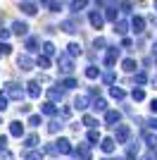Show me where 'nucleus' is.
I'll list each match as a JSON object with an SVG mask.
<instances>
[{
    "label": "nucleus",
    "instance_id": "9",
    "mask_svg": "<svg viewBox=\"0 0 157 160\" xmlns=\"http://www.w3.org/2000/svg\"><path fill=\"white\" fill-rule=\"evenodd\" d=\"M76 158H78V160H91V148H88V143H78Z\"/></svg>",
    "mask_w": 157,
    "mask_h": 160
},
{
    "label": "nucleus",
    "instance_id": "17",
    "mask_svg": "<svg viewBox=\"0 0 157 160\" xmlns=\"http://www.w3.org/2000/svg\"><path fill=\"white\" fill-rule=\"evenodd\" d=\"M59 29H62V31H64V33H74V31H76V24H74V22L72 19H67V22H62V24H59Z\"/></svg>",
    "mask_w": 157,
    "mask_h": 160
},
{
    "label": "nucleus",
    "instance_id": "26",
    "mask_svg": "<svg viewBox=\"0 0 157 160\" xmlns=\"http://www.w3.org/2000/svg\"><path fill=\"white\" fill-rule=\"evenodd\" d=\"M105 17H107V19H110V22H114V24H117V17H119V14H117V10H114V7H107V10H105Z\"/></svg>",
    "mask_w": 157,
    "mask_h": 160
},
{
    "label": "nucleus",
    "instance_id": "24",
    "mask_svg": "<svg viewBox=\"0 0 157 160\" xmlns=\"http://www.w3.org/2000/svg\"><path fill=\"white\" fill-rule=\"evenodd\" d=\"M126 29H129V24H126L124 19H119L117 24H114V31H117L119 36H124V33H126Z\"/></svg>",
    "mask_w": 157,
    "mask_h": 160
},
{
    "label": "nucleus",
    "instance_id": "41",
    "mask_svg": "<svg viewBox=\"0 0 157 160\" xmlns=\"http://www.w3.org/2000/svg\"><path fill=\"white\" fill-rule=\"evenodd\" d=\"M102 81H105V84H110V86H112V84H114V72H107V74H105V77H102Z\"/></svg>",
    "mask_w": 157,
    "mask_h": 160
},
{
    "label": "nucleus",
    "instance_id": "50",
    "mask_svg": "<svg viewBox=\"0 0 157 160\" xmlns=\"http://www.w3.org/2000/svg\"><path fill=\"white\" fill-rule=\"evenodd\" d=\"M29 110H31V105H21V108H19V112H21V115H26Z\"/></svg>",
    "mask_w": 157,
    "mask_h": 160
},
{
    "label": "nucleus",
    "instance_id": "47",
    "mask_svg": "<svg viewBox=\"0 0 157 160\" xmlns=\"http://www.w3.org/2000/svg\"><path fill=\"white\" fill-rule=\"evenodd\" d=\"M10 38V31H7V29H0V41H7Z\"/></svg>",
    "mask_w": 157,
    "mask_h": 160
},
{
    "label": "nucleus",
    "instance_id": "55",
    "mask_svg": "<svg viewBox=\"0 0 157 160\" xmlns=\"http://www.w3.org/2000/svg\"><path fill=\"white\" fill-rule=\"evenodd\" d=\"M102 160H112V158H102Z\"/></svg>",
    "mask_w": 157,
    "mask_h": 160
},
{
    "label": "nucleus",
    "instance_id": "12",
    "mask_svg": "<svg viewBox=\"0 0 157 160\" xmlns=\"http://www.w3.org/2000/svg\"><path fill=\"white\" fill-rule=\"evenodd\" d=\"M26 93L31 96V98H38V96H40V86H38V81H29V84H26Z\"/></svg>",
    "mask_w": 157,
    "mask_h": 160
},
{
    "label": "nucleus",
    "instance_id": "52",
    "mask_svg": "<svg viewBox=\"0 0 157 160\" xmlns=\"http://www.w3.org/2000/svg\"><path fill=\"white\" fill-rule=\"evenodd\" d=\"M148 124H150V127H152V129H157V117H152V120H150V122H148Z\"/></svg>",
    "mask_w": 157,
    "mask_h": 160
},
{
    "label": "nucleus",
    "instance_id": "1",
    "mask_svg": "<svg viewBox=\"0 0 157 160\" xmlns=\"http://www.w3.org/2000/svg\"><path fill=\"white\" fill-rule=\"evenodd\" d=\"M2 91H5V96H7V98H14V100H21V96H24L21 86H19V84H14V81L5 84V86H2Z\"/></svg>",
    "mask_w": 157,
    "mask_h": 160
},
{
    "label": "nucleus",
    "instance_id": "48",
    "mask_svg": "<svg viewBox=\"0 0 157 160\" xmlns=\"http://www.w3.org/2000/svg\"><path fill=\"white\" fill-rule=\"evenodd\" d=\"M0 148H2V151L7 148V136H0Z\"/></svg>",
    "mask_w": 157,
    "mask_h": 160
},
{
    "label": "nucleus",
    "instance_id": "40",
    "mask_svg": "<svg viewBox=\"0 0 157 160\" xmlns=\"http://www.w3.org/2000/svg\"><path fill=\"white\" fill-rule=\"evenodd\" d=\"M29 124H31V127H38L40 124V115H31V117H29Z\"/></svg>",
    "mask_w": 157,
    "mask_h": 160
},
{
    "label": "nucleus",
    "instance_id": "11",
    "mask_svg": "<svg viewBox=\"0 0 157 160\" xmlns=\"http://www.w3.org/2000/svg\"><path fill=\"white\" fill-rule=\"evenodd\" d=\"M10 134L17 136V139H21L24 136V124L21 122H10Z\"/></svg>",
    "mask_w": 157,
    "mask_h": 160
},
{
    "label": "nucleus",
    "instance_id": "54",
    "mask_svg": "<svg viewBox=\"0 0 157 160\" xmlns=\"http://www.w3.org/2000/svg\"><path fill=\"white\" fill-rule=\"evenodd\" d=\"M155 12H157V0H155Z\"/></svg>",
    "mask_w": 157,
    "mask_h": 160
},
{
    "label": "nucleus",
    "instance_id": "4",
    "mask_svg": "<svg viewBox=\"0 0 157 160\" xmlns=\"http://www.w3.org/2000/svg\"><path fill=\"white\" fill-rule=\"evenodd\" d=\"M55 148H57V153H62V155H69L74 151L72 143H69V139H57L55 141Z\"/></svg>",
    "mask_w": 157,
    "mask_h": 160
},
{
    "label": "nucleus",
    "instance_id": "44",
    "mask_svg": "<svg viewBox=\"0 0 157 160\" xmlns=\"http://www.w3.org/2000/svg\"><path fill=\"white\" fill-rule=\"evenodd\" d=\"M93 46H95V48H105V46H107V41H105V38H95V41H93Z\"/></svg>",
    "mask_w": 157,
    "mask_h": 160
},
{
    "label": "nucleus",
    "instance_id": "18",
    "mask_svg": "<svg viewBox=\"0 0 157 160\" xmlns=\"http://www.w3.org/2000/svg\"><path fill=\"white\" fill-rule=\"evenodd\" d=\"M121 67H124V72H136V67H138V62L133 60V58H126V60L121 62Z\"/></svg>",
    "mask_w": 157,
    "mask_h": 160
},
{
    "label": "nucleus",
    "instance_id": "10",
    "mask_svg": "<svg viewBox=\"0 0 157 160\" xmlns=\"http://www.w3.org/2000/svg\"><path fill=\"white\" fill-rule=\"evenodd\" d=\"M131 29H133V33H143L145 31V19L143 17H133L131 19Z\"/></svg>",
    "mask_w": 157,
    "mask_h": 160
},
{
    "label": "nucleus",
    "instance_id": "36",
    "mask_svg": "<svg viewBox=\"0 0 157 160\" xmlns=\"http://www.w3.org/2000/svg\"><path fill=\"white\" fill-rule=\"evenodd\" d=\"M59 129H62V124H59V122H55V120H52L50 124H48V132H50V134H57Z\"/></svg>",
    "mask_w": 157,
    "mask_h": 160
},
{
    "label": "nucleus",
    "instance_id": "7",
    "mask_svg": "<svg viewBox=\"0 0 157 160\" xmlns=\"http://www.w3.org/2000/svg\"><path fill=\"white\" fill-rule=\"evenodd\" d=\"M119 120H121V112H119V110H107V112H105V122H107V124H119Z\"/></svg>",
    "mask_w": 157,
    "mask_h": 160
},
{
    "label": "nucleus",
    "instance_id": "49",
    "mask_svg": "<svg viewBox=\"0 0 157 160\" xmlns=\"http://www.w3.org/2000/svg\"><path fill=\"white\" fill-rule=\"evenodd\" d=\"M121 10H124V12H131V2H121Z\"/></svg>",
    "mask_w": 157,
    "mask_h": 160
},
{
    "label": "nucleus",
    "instance_id": "39",
    "mask_svg": "<svg viewBox=\"0 0 157 160\" xmlns=\"http://www.w3.org/2000/svg\"><path fill=\"white\" fill-rule=\"evenodd\" d=\"M145 81H148V77H145V72H138V74H136V84H138V86H143Z\"/></svg>",
    "mask_w": 157,
    "mask_h": 160
},
{
    "label": "nucleus",
    "instance_id": "22",
    "mask_svg": "<svg viewBox=\"0 0 157 160\" xmlns=\"http://www.w3.org/2000/svg\"><path fill=\"white\" fill-rule=\"evenodd\" d=\"M48 98H50V103L62 100V91H59V88H48Z\"/></svg>",
    "mask_w": 157,
    "mask_h": 160
},
{
    "label": "nucleus",
    "instance_id": "21",
    "mask_svg": "<svg viewBox=\"0 0 157 160\" xmlns=\"http://www.w3.org/2000/svg\"><path fill=\"white\" fill-rule=\"evenodd\" d=\"M43 5L50 7V12H59V10H62V2H59V0H43Z\"/></svg>",
    "mask_w": 157,
    "mask_h": 160
},
{
    "label": "nucleus",
    "instance_id": "51",
    "mask_svg": "<svg viewBox=\"0 0 157 160\" xmlns=\"http://www.w3.org/2000/svg\"><path fill=\"white\" fill-rule=\"evenodd\" d=\"M150 110H152V112H157V98H152V103H150Z\"/></svg>",
    "mask_w": 157,
    "mask_h": 160
},
{
    "label": "nucleus",
    "instance_id": "33",
    "mask_svg": "<svg viewBox=\"0 0 157 160\" xmlns=\"http://www.w3.org/2000/svg\"><path fill=\"white\" fill-rule=\"evenodd\" d=\"M21 10H24L26 14H36V10H38V7L33 5V2H24V5H21Z\"/></svg>",
    "mask_w": 157,
    "mask_h": 160
},
{
    "label": "nucleus",
    "instance_id": "16",
    "mask_svg": "<svg viewBox=\"0 0 157 160\" xmlns=\"http://www.w3.org/2000/svg\"><path fill=\"white\" fill-rule=\"evenodd\" d=\"M74 108H76V110H86V108H88V98H86V96H76V98H74Z\"/></svg>",
    "mask_w": 157,
    "mask_h": 160
},
{
    "label": "nucleus",
    "instance_id": "32",
    "mask_svg": "<svg viewBox=\"0 0 157 160\" xmlns=\"http://www.w3.org/2000/svg\"><path fill=\"white\" fill-rule=\"evenodd\" d=\"M131 98H133V100H143L145 91H143V88H133V91H131Z\"/></svg>",
    "mask_w": 157,
    "mask_h": 160
},
{
    "label": "nucleus",
    "instance_id": "23",
    "mask_svg": "<svg viewBox=\"0 0 157 160\" xmlns=\"http://www.w3.org/2000/svg\"><path fill=\"white\" fill-rule=\"evenodd\" d=\"M86 77H88V79H98L100 69H98V67H93V65H88V67H86Z\"/></svg>",
    "mask_w": 157,
    "mask_h": 160
},
{
    "label": "nucleus",
    "instance_id": "53",
    "mask_svg": "<svg viewBox=\"0 0 157 160\" xmlns=\"http://www.w3.org/2000/svg\"><path fill=\"white\" fill-rule=\"evenodd\" d=\"M152 53H157V41H155V43H152Z\"/></svg>",
    "mask_w": 157,
    "mask_h": 160
},
{
    "label": "nucleus",
    "instance_id": "46",
    "mask_svg": "<svg viewBox=\"0 0 157 160\" xmlns=\"http://www.w3.org/2000/svg\"><path fill=\"white\" fill-rule=\"evenodd\" d=\"M0 160H14V158H12L10 151H2V153H0Z\"/></svg>",
    "mask_w": 157,
    "mask_h": 160
},
{
    "label": "nucleus",
    "instance_id": "5",
    "mask_svg": "<svg viewBox=\"0 0 157 160\" xmlns=\"http://www.w3.org/2000/svg\"><path fill=\"white\" fill-rule=\"evenodd\" d=\"M88 22H91V27H93V29H102L105 17H102L100 12H91V14H88Z\"/></svg>",
    "mask_w": 157,
    "mask_h": 160
},
{
    "label": "nucleus",
    "instance_id": "28",
    "mask_svg": "<svg viewBox=\"0 0 157 160\" xmlns=\"http://www.w3.org/2000/svg\"><path fill=\"white\" fill-rule=\"evenodd\" d=\"M93 108H95L98 112H105V110H107V100H105V98H98L95 103H93Z\"/></svg>",
    "mask_w": 157,
    "mask_h": 160
},
{
    "label": "nucleus",
    "instance_id": "8",
    "mask_svg": "<svg viewBox=\"0 0 157 160\" xmlns=\"http://www.w3.org/2000/svg\"><path fill=\"white\" fill-rule=\"evenodd\" d=\"M100 148H102V153L110 155V153H114V148H117V141H114V139H102V141H100Z\"/></svg>",
    "mask_w": 157,
    "mask_h": 160
},
{
    "label": "nucleus",
    "instance_id": "34",
    "mask_svg": "<svg viewBox=\"0 0 157 160\" xmlns=\"http://www.w3.org/2000/svg\"><path fill=\"white\" fill-rule=\"evenodd\" d=\"M43 53H45L48 58H50V55H55V46H52L50 41H45V43H43Z\"/></svg>",
    "mask_w": 157,
    "mask_h": 160
},
{
    "label": "nucleus",
    "instance_id": "3",
    "mask_svg": "<svg viewBox=\"0 0 157 160\" xmlns=\"http://www.w3.org/2000/svg\"><path fill=\"white\" fill-rule=\"evenodd\" d=\"M72 69H74V67H72V55L62 53V55H59V72H62V74H72Z\"/></svg>",
    "mask_w": 157,
    "mask_h": 160
},
{
    "label": "nucleus",
    "instance_id": "45",
    "mask_svg": "<svg viewBox=\"0 0 157 160\" xmlns=\"http://www.w3.org/2000/svg\"><path fill=\"white\" fill-rule=\"evenodd\" d=\"M26 158H29V160H40V158H43V153H40V151H36V153H29Z\"/></svg>",
    "mask_w": 157,
    "mask_h": 160
},
{
    "label": "nucleus",
    "instance_id": "20",
    "mask_svg": "<svg viewBox=\"0 0 157 160\" xmlns=\"http://www.w3.org/2000/svg\"><path fill=\"white\" fill-rule=\"evenodd\" d=\"M143 139H145V143L150 148H157V136L155 134H150V132H143Z\"/></svg>",
    "mask_w": 157,
    "mask_h": 160
},
{
    "label": "nucleus",
    "instance_id": "35",
    "mask_svg": "<svg viewBox=\"0 0 157 160\" xmlns=\"http://www.w3.org/2000/svg\"><path fill=\"white\" fill-rule=\"evenodd\" d=\"M88 141H91V143H98V141H102V139H100V132L91 129V132H88Z\"/></svg>",
    "mask_w": 157,
    "mask_h": 160
},
{
    "label": "nucleus",
    "instance_id": "6",
    "mask_svg": "<svg viewBox=\"0 0 157 160\" xmlns=\"http://www.w3.org/2000/svg\"><path fill=\"white\" fill-rule=\"evenodd\" d=\"M17 65H19V69H24V72L33 69V60L29 58V55H19V58H17Z\"/></svg>",
    "mask_w": 157,
    "mask_h": 160
},
{
    "label": "nucleus",
    "instance_id": "27",
    "mask_svg": "<svg viewBox=\"0 0 157 160\" xmlns=\"http://www.w3.org/2000/svg\"><path fill=\"white\" fill-rule=\"evenodd\" d=\"M36 48H38V38H36V36H31V38H26V50H29V53H33Z\"/></svg>",
    "mask_w": 157,
    "mask_h": 160
},
{
    "label": "nucleus",
    "instance_id": "31",
    "mask_svg": "<svg viewBox=\"0 0 157 160\" xmlns=\"http://www.w3.org/2000/svg\"><path fill=\"white\" fill-rule=\"evenodd\" d=\"M26 148H33V146H38V136L36 134H31V136H26V143H24Z\"/></svg>",
    "mask_w": 157,
    "mask_h": 160
},
{
    "label": "nucleus",
    "instance_id": "25",
    "mask_svg": "<svg viewBox=\"0 0 157 160\" xmlns=\"http://www.w3.org/2000/svg\"><path fill=\"white\" fill-rule=\"evenodd\" d=\"M36 67H40V69H48V67H50V58H48V55H40L38 60H36Z\"/></svg>",
    "mask_w": 157,
    "mask_h": 160
},
{
    "label": "nucleus",
    "instance_id": "2",
    "mask_svg": "<svg viewBox=\"0 0 157 160\" xmlns=\"http://www.w3.org/2000/svg\"><path fill=\"white\" fill-rule=\"evenodd\" d=\"M129 136H131V127H129V124H119L117 134H114V141H117V143H126Z\"/></svg>",
    "mask_w": 157,
    "mask_h": 160
},
{
    "label": "nucleus",
    "instance_id": "56",
    "mask_svg": "<svg viewBox=\"0 0 157 160\" xmlns=\"http://www.w3.org/2000/svg\"><path fill=\"white\" fill-rule=\"evenodd\" d=\"M0 55H2V50H0Z\"/></svg>",
    "mask_w": 157,
    "mask_h": 160
},
{
    "label": "nucleus",
    "instance_id": "13",
    "mask_svg": "<svg viewBox=\"0 0 157 160\" xmlns=\"http://www.w3.org/2000/svg\"><path fill=\"white\" fill-rule=\"evenodd\" d=\"M12 33H17V36H26V33H29V27H26L24 22H14V24H12Z\"/></svg>",
    "mask_w": 157,
    "mask_h": 160
},
{
    "label": "nucleus",
    "instance_id": "38",
    "mask_svg": "<svg viewBox=\"0 0 157 160\" xmlns=\"http://www.w3.org/2000/svg\"><path fill=\"white\" fill-rule=\"evenodd\" d=\"M62 86H64V88H74V86H76V79H74V77H67V79L62 81Z\"/></svg>",
    "mask_w": 157,
    "mask_h": 160
},
{
    "label": "nucleus",
    "instance_id": "37",
    "mask_svg": "<svg viewBox=\"0 0 157 160\" xmlns=\"http://www.w3.org/2000/svg\"><path fill=\"white\" fill-rule=\"evenodd\" d=\"M83 124H86V127H95V124H98V120H95V117H91V115H83Z\"/></svg>",
    "mask_w": 157,
    "mask_h": 160
},
{
    "label": "nucleus",
    "instance_id": "29",
    "mask_svg": "<svg viewBox=\"0 0 157 160\" xmlns=\"http://www.w3.org/2000/svg\"><path fill=\"white\" fill-rule=\"evenodd\" d=\"M86 5H88V0H74V2H72V10H74V12H81Z\"/></svg>",
    "mask_w": 157,
    "mask_h": 160
},
{
    "label": "nucleus",
    "instance_id": "19",
    "mask_svg": "<svg viewBox=\"0 0 157 160\" xmlns=\"http://www.w3.org/2000/svg\"><path fill=\"white\" fill-rule=\"evenodd\" d=\"M110 96H112V98H117V100H124L126 98V91H124V88H119V86H112L110 88Z\"/></svg>",
    "mask_w": 157,
    "mask_h": 160
},
{
    "label": "nucleus",
    "instance_id": "15",
    "mask_svg": "<svg viewBox=\"0 0 157 160\" xmlns=\"http://www.w3.org/2000/svg\"><path fill=\"white\" fill-rule=\"evenodd\" d=\"M40 112L52 117V115H57V108H55V103H43V105H40Z\"/></svg>",
    "mask_w": 157,
    "mask_h": 160
},
{
    "label": "nucleus",
    "instance_id": "30",
    "mask_svg": "<svg viewBox=\"0 0 157 160\" xmlns=\"http://www.w3.org/2000/svg\"><path fill=\"white\" fill-rule=\"evenodd\" d=\"M67 48H69V55H72V58L74 55H81V43H69Z\"/></svg>",
    "mask_w": 157,
    "mask_h": 160
},
{
    "label": "nucleus",
    "instance_id": "14",
    "mask_svg": "<svg viewBox=\"0 0 157 160\" xmlns=\"http://www.w3.org/2000/svg\"><path fill=\"white\" fill-rule=\"evenodd\" d=\"M117 58H119V48H110V53H107V58H105V65L112 67L114 62H117Z\"/></svg>",
    "mask_w": 157,
    "mask_h": 160
},
{
    "label": "nucleus",
    "instance_id": "42",
    "mask_svg": "<svg viewBox=\"0 0 157 160\" xmlns=\"http://www.w3.org/2000/svg\"><path fill=\"white\" fill-rule=\"evenodd\" d=\"M7 110V96H0V112Z\"/></svg>",
    "mask_w": 157,
    "mask_h": 160
},
{
    "label": "nucleus",
    "instance_id": "43",
    "mask_svg": "<svg viewBox=\"0 0 157 160\" xmlns=\"http://www.w3.org/2000/svg\"><path fill=\"white\" fill-rule=\"evenodd\" d=\"M0 50H2V55H10V53H12V46H10V43H2Z\"/></svg>",
    "mask_w": 157,
    "mask_h": 160
}]
</instances>
